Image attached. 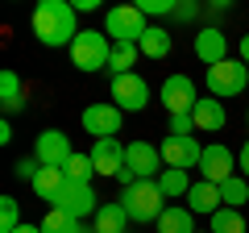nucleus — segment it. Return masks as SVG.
I'll list each match as a JSON object with an SVG mask.
<instances>
[{
  "label": "nucleus",
  "mask_w": 249,
  "mask_h": 233,
  "mask_svg": "<svg viewBox=\"0 0 249 233\" xmlns=\"http://www.w3.org/2000/svg\"><path fill=\"white\" fill-rule=\"evenodd\" d=\"M29 29H34V38L42 46H50V50H58V46L71 50V42L79 38L75 4H67V0H42L34 9V17H29Z\"/></svg>",
  "instance_id": "f257e3e1"
},
{
  "label": "nucleus",
  "mask_w": 249,
  "mask_h": 233,
  "mask_svg": "<svg viewBox=\"0 0 249 233\" xmlns=\"http://www.w3.org/2000/svg\"><path fill=\"white\" fill-rule=\"evenodd\" d=\"M121 208L129 213V221H158L166 213V196H162L158 179H137L129 192H121Z\"/></svg>",
  "instance_id": "f03ea898"
},
{
  "label": "nucleus",
  "mask_w": 249,
  "mask_h": 233,
  "mask_svg": "<svg viewBox=\"0 0 249 233\" xmlns=\"http://www.w3.org/2000/svg\"><path fill=\"white\" fill-rule=\"evenodd\" d=\"M112 58V42L104 29H79V38L71 42V67L75 71H104Z\"/></svg>",
  "instance_id": "7ed1b4c3"
},
{
  "label": "nucleus",
  "mask_w": 249,
  "mask_h": 233,
  "mask_svg": "<svg viewBox=\"0 0 249 233\" xmlns=\"http://www.w3.org/2000/svg\"><path fill=\"white\" fill-rule=\"evenodd\" d=\"M204 83H208V92H212L216 100H232V96H241V92L249 88V67L241 63V58H224V63L208 67Z\"/></svg>",
  "instance_id": "20e7f679"
},
{
  "label": "nucleus",
  "mask_w": 249,
  "mask_h": 233,
  "mask_svg": "<svg viewBox=\"0 0 249 233\" xmlns=\"http://www.w3.org/2000/svg\"><path fill=\"white\" fill-rule=\"evenodd\" d=\"M150 29V21H145V13L137 9V4H116V9L104 13V34L108 42H142V34Z\"/></svg>",
  "instance_id": "39448f33"
},
{
  "label": "nucleus",
  "mask_w": 249,
  "mask_h": 233,
  "mask_svg": "<svg viewBox=\"0 0 249 233\" xmlns=\"http://www.w3.org/2000/svg\"><path fill=\"white\" fill-rule=\"evenodd\" d=\"M158 100H162V108H166L170 116H183V113H196L199 92H196V83H191V75H166L162 88H158Z\"/></svg>",
  "instance_id": "423d86ee"
},
{
  "label": "nucleus",
  "mask_w": 249,
  "mask_h": 233,
  "mask_svg": "<svg viewBox=\"0 0 249 233\" xmlns=\"http://www.w3.org/2000/svg\"><path fill=\"white\" fill-rule=\"evenodd\" d=\"M112 104L121 108V113H142L145 104H150V83L142 79L137 71H129V75H112Z\"/></svg>",
  "instance_id": "0eeeda50"
},
{
  "label": "nucleus",
  "mask_w": 249,
  "mask_h": 233,
  "mask_svg": "<svg viewBox=\"0 0 249 233\" xmlns=\"http://www.w3.org/2000/svg\"><path fill=\"white\" fill-rule=\"evenodd\" d=\"M158 154H162V167L191 171V167H199V158H204V146H199L196 137H175V134H166V137L158 142Z\"/></svg>",
  "instance_id": "6e6552de"
},
{
  "label": "nucleus",
  "mask_w": 249,
  "mask_h": 233,
  "mask_svg": "<svg viewBox=\"0 0 249 233\" xmlns=\"http://www.w3.org/2000/svg\"><path fill=\"white\" fill-rule=\"evenodd\" d=\"M34 158L42 162V167H67V162L75 158V146L71 137L62 134V129H46V134H37V146H34Z\"/></svg>",
  "instance_id": "1a4fd4ad"
},
{
  "label": "nucleus",
  "mask_w": 249,
  "mask_h": 233,
  "mask_svg": "<svg viewBox=\"0 0 249 233\" xmlns=\"http://www.w3.org/2000/svg\"><path fill=\"white\" fill-rule=\"evenodd\" d=\"M199 175H204L208 183H229L232 175H237V154L229 150V146H204V158H199Z\"/></svg>",
  "instance_id": "9d476101"
},
{
  "label": "nucleus",
  "mask_w": 249,
  "mask_h": 233,
  "mask_svg": "<svg viewBox=\"0 0 249 233\" xmlns=\"http://www.w3.org/2000/svg\"><path fill=\"white\" fill-rule=\"evenodd\" d=\"M54 208H62V213H71L75 221H83V216H96L100 213V196L91 192V183H71V179H67V192L58 196Z\"/></svg>",
  "instance_id": "9b49d317"
},
{
  "label": "nucleus",
  "mask_w": 249,
  "mask_h": 233,
  "mask_svg": "<svg viewBox=\"0 0 249 233\" xmlns=\"http://www.w3.org/2000/svg\"><path fill=\"white\" fill-rule=\"evenodd\" d=\"M162 162V154H158V146H150V142H129L124 146V167L133 171L137 179H158L166 167H158Z\"/></svg>",
  "instance_id": "f8f14e48"
},
{
  "label": "nucleus",
  "mask_w": 249,
  "mask_h": 233,
  "mask_svg": "<svg viewBox=\"0 0 249 233\" xmlns=\"http://www.w3.org/2000/svg\"><path fill=\"white\" fill-rule=\"evenodd\" d=\"M121 108L112 104V100H108V104H88L83 108V129H88V134H96V142L100 137H116L121 134Z\"/></svg>",
  "instance_id": "ddd939ff"
},
{
  "label": "nucleus",
  "mask_w": 249,
  "mask_h": 233,
  "mask_svg": "<svg viewBox=\"0 0 249 233\" xmlns=\"http://www.w3.org/2000/svg\"><path fill=\"white\" fill-rule=\"evenodd\" d=\"M91 167H96V175H121L124 171V146L116 142V137H100V142H91Z\"/></svg>",
  "instance_id": "4468645a"
},
{
  "label": "nucleus",
  "mask_w": 249,
  "mask_h": 233,
  "mask_svg": "<svg viewBox=\"0 0 249 233\" xmlns=\"http://www.w3.org/2000/svg\"><path fill=\"white\" fill-rule=\"evenodd\" d=\"M196 58L204 67H216V63L229 58V38H224V29H216V25L199 29V34H196Z\"/></svg>",
  "instance_id": "2eb2a0df"
},
{
  "label": "nucleus",
  "mask_w": 249,
  "mask_h": 233,
  "mask_svg": "<svg viewBox=\"0 0 249 233\" xmlns=\"http://www.w3.org/2000/svg\"><path fill=\"white\" fill-rule=\"evenodd\" d=\"M187 208H191L196 216H212L216 208H224V200H220V188H216V183H208V179L191 183V192H187Z\"/></svg>",
  "instance_id": "dca6fc26"
},
{
  "label": "nucleus",
  "mask_w": 249,
  "mask_h": 233,
  "mask_svg": "<svg viewBox=\"0 0 249 233\" xmlns=\"http://www.w3.org/2000/svg\"><path fill=\"white\" fill-rule=\"evenodd\" d=\"M0 108H4V116H17L25 108V88H21V75L13 67L0 71Z\"/></svg>",
  "instance_id": "f3484780"
},
{
  "label": "nucleus",
  "mask_w": 249,
  "mask_h": 233,
  "mask_svg": "<svg viewBox=\"0 0 249 233\" xmlns=\"http://www.w3.org/2000/svg\"><path fill=\"white\" fill-rule=\"evenodd\" d=\"M29 188H34L37 200H46V204L54 208V204H58V196L67 192V175H62L58 167H42V171H37V179L29 183Z\"/></svg>",
  "instance_id": "a211bd4d"
},
{
  "label": "nucleus",
  "mask_w": 249,
  "mask_h": 233,
  "mask_svg": "<svg viewBox=\"0 0 249 233\" xmlns=\"http://www.w3.org/2000/svg\"><path fill=\"white\" fill-rule=\"evenodd\" d=\"M191 116H196V129H204V134H220V129H224V100H216V96L199 100Z\"/></svg>",
  "instance_id": "6ab92c4d"
},
{
  "label": "nucleus",
  "mask_w": 249,
  "mask_h": 233,
  "mask_svg": "<svg viewBox=\"0 0 249 233\" xmlns=\"http://www.w3.org/2000/svg\"><path fill=\"white\" fill-rule=\"evenodd\" d=\"M124 221H129V213L121 208V200H116V204H100L91 233H124Z\"/></svg>",
  "instance_id": "aec40b11"
},
{
  "label": "nucleus",
  "mask_w": 249,
  "mask_h": 233,
  "mask_svg": "<svg viewBox=\"0 0 249 233\" xmlns=\"http://www.w3.org/2000/svg\"><path fill=\"white\" fill-rule=\"evenodd\" d=\"M158 233H196V213L191 208H166L158 216Z\"/></svg>",
  "instance_id": "412c9836"
},
{
  "label": "nucleus",
  "mask_w": 249,
  "mask_h": 233,
  "mask_svg": "<svg viewBox=\"0 0 249 233\" xmlns=\"http://www.w3.org/2000/svg\"><path fill=\"white\" fill-rule=\"evenodd\" d=\"M137 50H142L145 58H166V54H170V34L162 25H150L142 34V42H137Z\"/></svg>",
  "instance_id": "4be33fe9"
},
{
  "label": "nucleus",
  "mask_w": 249,
  "mask_h": 233,
  "mask_svg": "<svg viewBox=\"0 0 249 233\" xmlns=\"http://www.w3.org/2000/svg\"><path fill=\"white\" fill-rule=\"evenodd\" d=\"M158 188H162V196H166V200H175V196H187V192H191V179H187V171L166 167L158 175Z\"/></svg>",
  "instance_id": "5701e85b"
},
{
  "label": "nucleus",
  "mask_w": 249,
  "mask_h": 233,
  "mask_svg": "<svg viewBox=\"0 0 249 233\" xmlns=\"http://www.w3.org/2000/svg\"><path fill=\"white\" fill-rule=\"evenodd\" d=\"M208 221H212V225H208L212 233H245V216H241V208H216Z\"/></svg>",
  "instance_id": "b1692460"
},
{
  "label": "nucleus",
  "mask_w": 249,
  "mask_h": 233,
  "mask_svg": "<svg viewBox=\"0 0 249 233\" xmlns=\"http://www.w3.org/2000/svg\"><path fill=\"white\" fill-rule=\"evenodd\" d=\"M42 233H88L83 229V221H75L71 213H62V208H50L42 221Z\"/></svg>",
  "instance_id": "393cba45"
},
{
  "label": "nucleus",
  "mask_w": 249,
  "mask_h": 233,
  "mask_svg": "<svg viewBox=\"0 0 249 233\" xmlns=\"http://www.w3.org/2000/svg\"><path fill=\"white\" fill-rule=\"evenodd\" d=\"M137 54H142L137 42H116L112 46V58H108V71H112V75H129V67L137 63Z\"/></svg>",
  "instance_id": "a878e982"
},
{
  "label": "nucleus",
  "mask_w": 249,
  "mask_h": 233,
  "mask_svg": "<svg viewBox=\"0 0 249 233\" xmlns=\"http://www.w3.org/2000/svg\"><path fill=\"white\" fill-rule=\"evenodd\" d=\"M220 200H224V208H241L249 200V179L245 175H232L229 183H220Z\"/></svg>",
  "instance_id": "bb28decb"
},
{
  "label": "nucleus",
  "mask_w": 249,
  "mask_h": 233,
  "mask_svg": "<svg viewBox=\"0 0 249 233\" xmlns=\"http://www.w3.org/2000/svg\"><path fill=\"white\" fill-rule=\"evenodd\" d=\"M62 175H67L71 183H91V175H96V167H91V154H79V150H75V158L62 167Z\"/></svg>",
  "instance_id": "cd10ccee"
},
{
  "label": "nucleus",
  "mask_w": 249,
  "mask_h": 233,
  "mask_svg": "<svg viewBox=\"0 0 249 233\" xmlns=\"http://www.w3.org/2000/svg\"><path fill=\"white\" fill-rule=\"evenodd\" d=\"M21 204L13 196H0V233H13V229H21Z\"/></svg>",
  "instance_id": "c85d7f7f"
},
{
  "label": "nucleus",
  "mask_w": 249,
  "mask_h": 233,
  "mask_svg": "<svg viewBox=\"0 0 249 233\" xmlns=\"http://www.w3.org/2000/svg\"><path fill=\"white\" fill-rule=\"evenodd\" d=\"M175 4L178 0H137V9L145 17H175Z\"/></svg>",
  "instance_id": "c756f323"
},
{
  "label": "nucleus",
  "mask_w": 249,
  "mask_h": 233,
  "mask_svg": "<svg viewBox=\"0 0 249 233\" xmlns=\"http://www.w3.org/2000/svg\"><path fill=\"white\" fill-rule=\"evenodd\" d=\"M166 134H175V137H196V116H191V113H183V116H170Z\"/></svg>",
  "instance_id": "7c9ffc66"
},
{
  "label": "nucleus",
  "mask_w": 249,
  "mask_h": 233,
  "mask_svg": "<svg viewBox=\"0 0 249 233\" xmlns=\"http://www.w3.org/2000/svg\"><path fill=\"white\" fill-rule=\"evenodd\" d=\"M37 171H42V162H37V158H17V162H13V175H17V179H29V183H34Z\"/></svg>",
  "instance_id": "2f4dec72"
},
{
  "label": "nucleus",
  "mask_w": 249,
  "mask_h": 233,
  "mask_svg": "<svg viewBox=\"0 0 249 233\" xmlns=\"http://www.w3.org/2000/svg\"><path fill=\"white\" fill-rule=\"evenodd\" d=\"M196 17H199L196 0H178V4H175V21H196Z\"/></svg>",
  "instance_id": "473e14b6"
},
{
  "label": "nucleus",
  "mask_w": 249,
  "mask_h": 233,
  "mask_svg": "<svg viewBox=\"0 0 249 233\" xmlns=\"http://www.w3.org/2000/svg\"><path fill=\"white\" fill-rule=\"evenodd\" d=\"M237 171H241V175L249 179V142H245V146L237 150Z\"/></svg>",
  "instance_id": "72a5a7b5"
},
{
  "label": "nucleus",
  "mask_w": 249,
  "mask_h": 233,
  "mask_svg": "<svg viewBox=\"0 0 249 233\" xmlns=\"http://www.w3.org/2000/svg\"><path fill=\"white\" fill-rule=\"evenodd\" d=\"M100 0H75V13H96Z\"/></svg>",
  "instance_id": "f704fd0d"
},
{
  "label": "nucleus",
  "mask_w": 249,
  "mask_h": 233,
  "mask_svg": "<svg viewBox=\"0 0 249 233\" xmlns=\"http://www.w3.org/2000/svg\"><path fill=\"white\" fill-rule=\"evenodd\" d=\"M241 63H245V67H249V34H245V38H241Z\"/></svg>",
  "instance_id": "c9c22d12"
},
{
  "label": "nucleus",
  "mask_w": 249,
  "mask_h": 233,
  "mask_svg": "<svg viewBox=\"0 0 249 233\" xmlns=\"http://www.w3.org/2000/svg\"><path fill=\"white\" fill-rule=\"evenodd\" d=\"M13 233H42V225H29V221H25L21 229H13Z\"/></svg>",
  "instance_id": "e433bc0d"
},
{
  "label": "nucleus",
  "mask_w": 249,
  "mask_h": 233,
  "mask_svg": "<svg viewBox=\"0 0 249 233\" xmlns=\"http://www.w3.org/2000/svg\"><path fill=\"white\" fill-rule=\"evenodd\" d=\"M196 233H212V229H196Z\"/></svg>",
  "instance_id": "4c0bfd02"
},
{
  "label": "nucleus",
  "mask_w": 249,
  "mask_h": 233,
  "mask_svg": "<svg viewBox=\"0 0 249 233\" xmlns=\"http://www.w3.org/2000/svg\"><path fill=\"white\" fill-rule=\"evenodd\" d=\"M245 121H249V113H245Z\"/></svg>",
  "instance_id": "58836bf2"
}]
</instances>
